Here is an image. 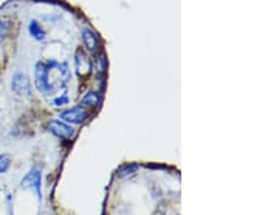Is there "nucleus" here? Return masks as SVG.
Returning <instances> with one entry per match:
<instances>
[{
    "instance_id": "1",
    "label": "nucleus",
    "mask_w": 259,
    "mask_h": 215,
    "mask_svg": "<svg viewBox=\"0 0 259 215\" xmlns=\"http://www.w3.org/2000/svg\"><path fill=\"white\" fill-rule=\"evenodd\" d=\"M35 87L42 95H54L56 93V85L51 81V69L45 61H37L35 64Z\"/></svg>"
},
{
    "instance_id": "2",
    "label": "nucleus",
    "mask_w": 259,
    "mask_h": 215,
    "mask_svg": "<svg viewBox=\"0 0 259 215\" xmlns=\"http://www.w3.org/2000/svg\"><path fill=\"white\" fill-rule=\"evenodd\" d=\"M48 130L51 131L52 134H55L56 137L64 139V140H69L75 136V129L72 127V124H68L61 119H52L47 123Z\"/></svg>"
},
{
    "instance_id": "3",
    "label": "nucleus",
    "mask_w": 259,
    "mask_h": 215,
    "mask_svg": "<svg viewBox=\"0 0 259 215\" xmlns=\"http://www.w3.org/2000/svg\"><path fill=\"white\" fill-rule=\"evenodd\" d=\"M87 117H88V113L82 104H76L74 107H69L59 113V119L68 124H82L87 120Z\"/></svg>"
},
{
    "instance_id": "4",
    "label": "nucleus",
    "mask_w": 259,
    "mask_h": 215,
    "mask_svg": "<svg viewBox=\"0 0 259 215\" xmlns=\"http://www.w3.org/2000/svg\"><path fill=\"white\" fill-rule=\"evenodd\" d=\"M10 87H12V91L18 94V95H28V97H30V94H32L28 75H25L22 71H16L15 74L12 75Z\"/></svg>"
},
{
    "instance_id": "5",
    "label": "nucleus",
    "mask_w": 259,
    "mask_h": 215,
    "mask_svg": "<svg viewBox=\"0 0 259 215\" xmlns=\"http://www.w3.org/2000/svg\"><path fill=\"white\" fill-rule=\"evenodd\" d=\"M81 39H82L83 47L90 54H93V55L98 54L101 42H100V38L95 30H93L91 28H82L81 29Z\"/></svg>"
},
{
    "instance_id": "6",
    "label": "nucleus",
    "mask_w": 259,
    "mask_h": 215,
    "mask_svg": "<svg viewBox=\"0 0 259 215\" xmlns=\"http://www.w3.org/2000/svg\"><path fill=\"white\" fill-rule=\"evenodd\" d=\"M74 64L75 69H76V74L79 77L82 75H88L93 71V64H91V59L88 58V55L83 52L82 48L76 49L74 55Z\"/></svg>"
},
{
    "instance_id": "7",
    "label": "nucleus",
    "mask_w": 259,
    "mask_h": 215,
    "mask_svg": "<svg viewBox=\"0 0 259 215\" xmlns=\"http://www.w3.org/2000/svg\"><path fill=\"white\" fill-rule=\"evenodd\" d=\"M40 182H42V176H40V170L37 168L29 170L26 176L22 179V188H33L35 192L37 194V198L40 199L42 197V191H40Z\"/></svg>"
},
{
    "instance_id": "8",
    "label": "nucleus",
    "mask_w": 259,
    "mask_h": 215,
    "mask_svg": "<svg viewBox=\"0 0 259 215\" xmlns=\"http://www.w3.org/2000/svg\"><path fill=\"white\" fill-rule=\"evenodd\" d=\"M28 30L29 33H30V37L33 38L35 41H37V42H44L47 39V32H45V29L42 28L40 22L36 20V19H32L29 22Z\"/></svg>"
},
{
    "instance_id": "9",
    "label": "nucleus",
    "mask_w": 259,
    "mask_h": 215,
    "mask_svg": "<svg viewBox=\"0 0 259 215\" xmlns=\"http://www.w3.org/2000/svg\"><path fill=\"white\" fill-rule=\"evenodd\" d=\"M102 101V97L101 94L98 93V91H87V93L83 94L82 98H81V103L82 105H87V107H91V109H97Z\"/></svg>"
},
{
    "instance_id": "10",
    "label": "nucleus",
    "mask_w": 259,
    "mask_h": 215,
    "mask_svg": "<svg viewBox=\"0 0 259 215\" xmlns=\"http://www.w3.org/2000/svg\"><path fill=\"white\" fill-rule=\"evenodd\" d=\"M55 69H58L59 73V77H61V81H59V88H65L66 85L69 84L71 81V68H69V64L64 61V62H58Z\"/></svg>"
},
{
    "instance_id": "11",
    "label": "nucleus",
    "mask_w": 259,
    "mask_h": 215,
    "mask_svg": "<svg viewBox=\"0 0 259 215\" xmlns=\"http://www.w3.org/2000/svg\"><path fill=\"white\" fill-rule=\"evenodd\" d=\"M10 165H12V158H10V155H8V153H2V155H0V175L5 173V172H8V169L10 168Z\"/></svg>"
},
{
    "instance_id": "12",
    "label": "nucleus",
    "mask_w": 259,
    "mask_h": 215,
    "mask_svg": "<svg viewBox=\"0 0 259 215\" xmlns=\"http://www.w3.org/2000/svg\"><path fill=\"white\" fill-rule=\"evenodd\" d=\"M10 23L6 19H0V41H3L5 38L9 35Z\"/></svg>"
},
{
    "instance_id": "13",
    "label": "nucleus",
    "mask_w": 259,
    "mask_h": 215,
    "mask_svg": "<svg viewBox=\"0 0 259 215\" xmlns=\"http://www.w3.org/2000/svg\"><path fill=\"white\" fill-rule=\"evenodd\" d=\"M69 103V97H68V94L62 93V95H59V97H55L54 100H52V105L54 107H61V105H65V104Z\"/></svg>"
},
{
    "instance_id": "14",
    "label": "nucleus",
    "mask_w": 259,
    "mask_h": 215,
    "mask_svg": "<svg viewBox=\"0 0 259 215\" xmlns=\"http://www.w3.org/2000/svg\"><path fill=\"white\" fill-rule=\"evenodd\" d=\"M136 169H137V166L136 165H127V166H124L122 169H120V176H125V175H131L133 172H136Z\"/></svg>"
}]
</instances>
